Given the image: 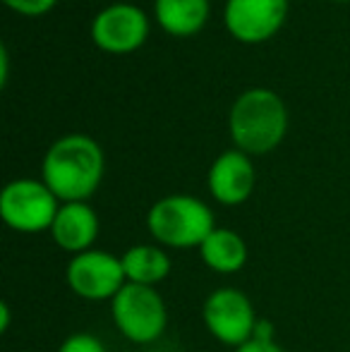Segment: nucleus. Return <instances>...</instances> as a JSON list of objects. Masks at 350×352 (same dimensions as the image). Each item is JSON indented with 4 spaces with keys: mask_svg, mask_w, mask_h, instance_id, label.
I'll return each instance as SVG.
<instances>
[{
    "mask_svg": "<svg viewBox=\"0 0 350 352\" xmlns=\"http://www.w3.org/2000/svg\"><path fill=\"white\" fill-rule=\"evenodd\" d=\"M103 173V148L87 135H65L56 140L41 163V180L61 199V204L89 201L101 187Z\"/></svg>",
    "mask_w": 350,
    "mask_h": 352,
    "instance_id": "nucleus-1",
    "label": "nucleus"
},
{
    "mask_svg": "<svg viewBox=\"0 0 350 352\" xmlns=\"http://www.w3.org/2000/svg\"><path fill=\"white\" fill-rule=\"evenodd\" d=\"M228 132L235 148L248 156L271 153L288 135V108L283 98L264 87L243 91L230 106Z\"/></svg>",
    "mask_w": 350,
    "mask_h": 352,
    "instance_id": "nucleus-2",
    "label": "nucleus"
},
{
    "mask_svg": "<svg viewBox=\"0 0 350 352\" xmlns=\"http://www.w3.org/2000/svg\"><path fill=\"white\" fill-rule=\"evenodd\" d=\"M216 228L211 206L192 195L161 197L146 211V230L156 245L168 250H199Z\"/></svg>",
    "mask_w": 350,
    "mask_h": 352,
    "instance_id": "nucleus-3",
    "label": "nucleus"
},
{
    "mask_svg": "<svg viewBox=\"0 0 350 352\" xmlns=\"http://www.w3.org/2000/svg\"><path fill=\"white\" fill-rule=\"evenodd\" d=\"M111 316L122 338L135 345H149L166 333L168 307L156 287L127 283L111 300Z\"/></svg>",
    "mask_w": 350,
    "mask_h": 352,
    "instance_id": "nucleus-4",
    "label": "nucleus"
},
{
    "mask_svg": "<svg viewBox=\"0 0 350 352\" xmlns=\"http://www.w3.org/2000/svg\"><path fill=\"white\" fill-rule=\"evenodd\" d=\"M61 209V199L48 190L43 180L17 177L0 192V218L14 232L36 235L51 230Z\"/></svg>",
    "mask_w": 350,
    "mask_h": 352,
    "instance_id": "nucleus-5",
    "label": "nucleus"
},
{
    "mask_svg": "<svg viewBox=\"0 0 350 352\" xmlns=\"http://www.w3.org/2000/svg\"><path fill=\"white\" fill-rule=\"evenodd\" d=\"M201 321L211 338L233 350L252 340L259 324L252 300L240 287L230 285L216 287L206 295L201 305Z\"/></svg>",
    "mask_w": 350,
    "mask_h": 352,
    "instance_id": "nucleus-6",
    "label": "nucleus"
},
{
    "mask_svg": "<svg viewBox=\"0 0 350 352\" xmlns=\"http://www.w3.org/2000/svg\"><path fill=\"white\" fill-rule=\"evenodd\" d=\"M65 283L72 295L87 302H111L127 285L122 259L106 250H89L70 256Z\"/></svg>",
    "mask_w": 350,
    "mask_h": 352,
    "instance_id": "nucleus-7",
    "label": "nucleus"
},
{
    "mask_svg": "<svg viewBox=\"0 0 350 352\" xmlns=\"http://www.w3.org/2000/svg\"><path fill=\"white\" fill-rule=\"evenodd\" d=\"M149 36V17L142 8L116 3L103 8L91 22V41L113 56L135 53Z\"/></svg>",
    "mask_w": 350,
    "mask_h": 352,
    "instance_id": "nucleus-8",
    "label": "nucleus"
},
{
    "mask_svg": "<svg viewBox=\"0 0 350 352\" xmlns=\"http://www.w3.org/2000/svg\"><path fill=\"white\" fill-rule=\"evenodd\" d=\"M288 17V0H226L223 24L240 43H264L281 32Z\"/></svg>",
    "mask_w": 350,
    "mask_h": 352,
    "instance_id": "nucleus-9",
    "label": "nucleus"
},
{
    "mask_svg": "<svg viewBox=\"0 0 350 352\" xmlns=\"http://www.w3.org/2000/svg\"><path fill=\"white\" fill-rule=\"evenodd\" d=\"M257 173H254L252 156L240 148H228L211 163L206 187L211 197L223 206H240L252 197Z\"/></svg>",
    "mask_w": 350,
    "mask_h": 352,
    "instance_id": "nucleus-10",
    "label": "nucleus"
},
{
    "mask_svg": "<svg viewBox=\"0 0 350 352\" xmlns=\"http://www.w3.org/2000/svg\"><path fill=\"white\" fill-rule=\"evenodd\" d=\"M101 230L98 213L89 201H67L61 204L58 216L51 226V240L67 254H82L94 250V242Z\"/></svg>",
    "mask_w": 350,
    "mask_h": 352,
    "instance_id": "nucleus-11",
    "label": "nucleus"
},
{
    "mask_svg": "<svg viewBox=\"0 0 350 352\" xmlns=\"http://www.w3.org/2000/svg\"><path fill=\"white\" fill-rule=\"evenodd\" d=\"M199 259L204 261V266L214 274L230 276L245 269L250 259L248 242L243 240V235L230 228H216L199 247Z\"/></svg>",
    "mask_w": 350,
    "mask_h": 352,
    "instance_id": "nucleus-12",
    "label": "nucleus"
},
{
    "mask_svg": "<svg viewBox=\"0 0 350 352\" xmlns=\"http://www.w3.org/2000/svg\"><path fill=\"white\" fill-rule=\"evenodd\" d=\"M209 0H154V17L166 34L190 38L209 22Z\"/></svg>",
    "mask_w": 350,
    "mask_h": 352,
    "instance_id": "nucleus-13",
    "label": "nucleus"
},
{
    "mask_svg": "<svg viewBox=\"0 0 350 352\" xmlns=\"http://www.w3.org/2000/svg\"><path fill=\"white\" fill-rule=\"evenodd\" d=\"M127 283L156 287L173 271V259L161 245H135L120 256Z\"/></svg>",
    "mask_w": 350,
    "mask_h": 352,
    "instance_id": "nucleus-14",
    "label": "nucleus"
},
{
    "mask_svg": "<svg viewBox=\"0 0 350 352\" xmlns=\"http://www.w3.org/2000/svg\"><path fill=\"white\" fill-rule=\"evenodd\" d=\"M58 352H106V345L94 333H72L63 340Z\"/></svg>",
    "mask_w": 350,
    "mask_h": 352,
    "instance_id": "nucleus-15",
    "label": "nucleus"
},
{
    "mask_svg": "<svg viewBox=\"0 0 350 352\" xmlns=\"http://www.w3.org/2000/svg\"><path fill=\"white\" fill-rule=\"evenodd\" d=\"M10 10L24 14V17H41L48 14L58 5V0H3Z\"/></svg>",
    "mask_w": 350,
    "mask_h": 352,
    "instance_id": "nucleus-16",
    "label": "nucleus"
},
{
    "mask_svg": "<svg viewBox=\"0 0 350 352\" xmlns=\"http://www.w3.org/2000/svg\"><path fill=\"white\" fill-rule=\"evenodd\" d=\"M233 352H285V350L276 343V338H252L245 345H240V348H235Z\"/></svg>",
    "mask_w": 350,
    "mask_h": 352,
    "instance_id": "nucleus-17",
    "label": "nucleus"
},
{
    "mask_svg": "<svg viewBox=\"0 0 350 352\" xmlns=\"http://www.w3.org/2000/svg\"><path fill=\"white\" fill-rule=\"evenodd\" d=\"M10 321H12V309L8 302H0V333H8Z\"/></svg>",
    "mask_w": 350,
    "mask_h": 352,
    "instance_id": "nucleus-18",
    "label": "nucleus"
},
{
    "mask_svg": "<svg viewBox=\"0 0 350 352\" xmlns=\"http://www.w3.org/2000/svg\"><path fill=\"white\" fill-rule=\"evenodd\" d=\"M0 63H3V65H0V84H8V74H10V63H8V48L5 46H0Z\"/></svg>",
    "mask_w": 350,
    "mask_h": 352,
    "instance_id": "nucleus-19",
    "label": "nucleus"
},
{
    "mask_svg": "<svg viewBox=\"0 0 350 352\" xmlns=\"http://www.w3.org/2000/svg\"><path fill=\"white\" fill-rule=\"evenodd\" d=\"M336 3H350V0H336Z\"/></svg>",
    "mask_w": 350,
    "mask_h": 352,
    "instance_id": "nucleus-20",
    "label": "nucleus"
}]
</instances>
